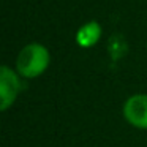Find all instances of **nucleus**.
I'll list each match as a JSON object with an SVG mask.
<instances>
[{
    "label": "nucleus",
    "mask_w": 147,
    "mask_h": 147,
    "mask_svg": "<svg viewBox=\"0 0 147 147\" xmlns=\"http://www.w3.org/2000/svg\"><path fill=\"white\" fill-rule=\"evenodd\" d=\"M51 63V54L48 48L40 43H30L24 46L16 59V71L21 78L33 79L48 70Z\"/></svg>",
    "instance_id": "f257e3e1"
},
{
    "label": "nucleus",
    "mask_w": 147,
    "mask_h": 147,
    "mask_svg": "<svg viewBox=\"0 0 147 147\" xmlns=\"http://www.w3.org/2000/svg\"><path fill=\"white\" fill-rule=\"evenodd\" d=\"M21 90H22V82H21L19 73L8 65H2L0 68V109L7 111L16 101Z\"/></svg>",
    "instance_id": "f03ea898"
},
{
    "label": "nucleus",
    "mask_w": 147,
    "mask_h": 147,
    "mask_svg": "<svg viewBox=\"0 0 147 147\" xmlns=\"http://www.w3.org/2000/svg\"><path fill=\"white\" fill-rule=\"evenodd\" d=\"M123 117L130 125L141 130H147V95H131L123 105Z\"/></svg>",
    "instance_id": "7ed1b4c3"
},
{
    "label": "nucleus",
    "mask_w": 147,
    "mask_h": 147,
    "mask_svg": "<svg viewBox=\"0 0 147 147\" xmlns=\"http://www.w3.org/2000/svg\"><path fill=\"white\" fill-rule=\"evenodd\" d=\"M101 26L96 21H89V22L82 24L76 32V43L81 48H92L98 43L101 38Z\"/></svg>",
    "instance_id": "20e7f679"
}]
</instances>
